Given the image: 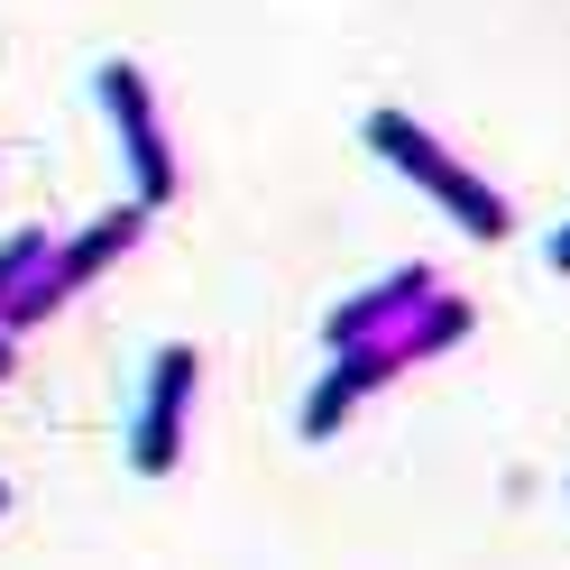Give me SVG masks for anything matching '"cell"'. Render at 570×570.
<instances>
[{
	"mask_svg": "<svg viewBox=\"0 0 570 570\" xmlns=\"http://www.w3.org/2000/svg\"><path fill=\"white\" fill-rule=\"evenodd\" d=\"M561 267H570V239H561Z\"/></svg>",
	"mask_w": 570,
	"mask_h": 570,
	"instance_id": "obj_3",
	"label": "cell"
},
{
	"mask_svg": "<svg viewBox=\"0 0 570 570\" xmlns=\"http://www.w3.org/2000/svg\"><path fill=\"white\" fill-rule=\"evenodd\" d=\"M111 101H120V120H129V148H138V175H148V185L166 194V148L148 138V111H138V83H129V75H111Z\"/></svg>",
	"mask_w": 570,
	"mask_h": 570,
	"instance_id": "obj_2",
	"label": "cell"
},
{
	"mask_svg": "<svg viewBox=\"0 0 570 570\" xmlns=\"http://www.w3.org/2000/svg\"><path fill=\"white\" fill-rule=\"evenodd\" d=\"M368 138H386V148H396V157H414V166H423V175H433V185H442V194H460V212H470V230H497V203H488L479 185H460V175H451L442 157H423L405 120H368Z\"/></svg>",
	"mask_w": 570,
	"mask_h": 570,
	"instance_id": "obj_1",
	"label": "cell"
}]
</instances>
